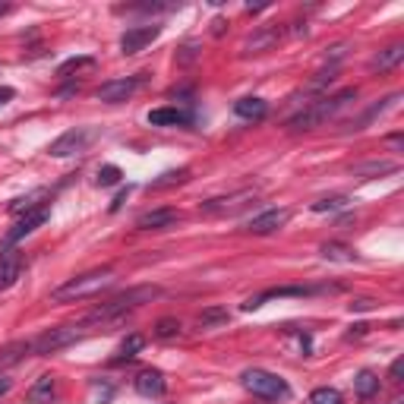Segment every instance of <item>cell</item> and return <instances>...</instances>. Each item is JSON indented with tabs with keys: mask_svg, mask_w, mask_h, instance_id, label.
Here are the masks:
<instances>
[{
	"mask_svg": "<svg viewBox=\"0 0 404 404\" xmlns=\"http://www.w3.org/2000/svg\"><path fill=\"white\" fill-rule=\"evenodd\" d=\"M354 392H357V398H373L379 392V376L373 370H360L354 379Z\"/></svg>",
	"mask_w": 404,
	"mask_h": 404,
	"instance_id": "22",
	"label": "cell"
},
{
	"mask_svg": "<svg viewBox=\"0 0 404 404\" xmlns=\"http://www.w3.org/2000/svg\"><path fill=\"white\" fill-rule=\"evenodd\" d=\"M165 389H168V382L158 370H143V373L136 376V392H139V395L158 398V395H165Z\"/></svg>",
	"mask_w": 404,
	"mask_h": 404,
	"instance_id": "16",
	"label": "cell"
},
{
	"mask_svg": "<svg viewBox=\"0 0 404 404\" xmlns=\"http://www.w3.org/2000/svg\"><path fill=\"white\" fill-rule=\"evenodd\" d=\"M48 221V209L41 205V209H35V212H26L19 221L13 225V231H7V247H13L16 240H23L26 234H32L35 228H41Z\"/></svg>",
	"mask_w": 404,
	"mask_h": 404,
	"instance_id": "14",
	"label": "cell"
},
{
	"mask_svg": "<svg viewBox=\"0 0 404 404\" xmlns=\"http://www.w3.org/2000/svg\"><path fill=\"white\" fill-rule=\"evenodd\" d=\"M54 395H57V382H54V376H38L35 385L29 389L32 404H51Z\"/></svg>",
	"mask_w": 404,
	"mask_h": 404,
	"instance_id": "19",
	"label": "cell"
},
{
	"mask_svg": "<svg viewBox=\"0 0 404 404\" xmlns=\"http://www.w3.org/2000/svg\"><path fill=\"white\" fill-rule=\"evenodd\" d=\"M190 180V168H177V171H165L161 177H155L149 183V193H161L168 187H180V183H187Z\"/></svg>",
	"mask_w": 404,
	"mask_h": 404,
	"instance_id": "20",
	"label": "cell"
},
{
	"mask_svg": "<svg viewBox=\"0 0 404 404\" xmlns=\"http://www.w3.org/2000/svg\"><path fill=\"white\" fill-rule=\"evenodd\" d=\"M322 256L329 262H357V253H354L351 247H345V243H325V247H322Z\"/></svg>",
	"mask_w": 404,
	"mask_h": 404,
	"instance_id": "25",
	"label": "cell"
},
{
	"mask_svg": "<svg viewBox=\"0 0 404 404\" xmlns=\"http://www.w3.org/2000/svg\"><path fill=\"white\" fill-rule=\"evenodd\" d=\"M16 92L13 89H7V85H3V89H0V105H3V101H10V98H13Z\"/></svg>",
	"mask_w": 404,
	"mask_h": 404,
	"instance_id": "39",
	"label": "cell"
},
{
	"mask_svg": "<svg viewBox=\"0 0 404 404\" xmlns=\"http://www.w3.org/2000/svg\"><path fill=\"white\" fill-rule=\"evenodd\" d=\"M143 347H145V338H143V335H130L127 341L120 345V357L114 360V363H123V360H133L136 354L143 351Z\"/></svg>",
	"mask_w": 404,
	"mask_h": 404,
	"instance_id": "27",
	"label": "cell"
},
{
	"mask_svg": "<svg viewBox=\"0 0 404 404\" xmlns=\"http://www.w3.org/2000/svg\"><path fill=\"white\" fill-rule=\"evenodd\" d=\"M158 297H161V287H155V285L130 287V291L111 297L108 303L95 307L89 316H85V322H111V319H117V316L130 313V310H136V307H143V303H152V300H158Z\"/></svg>",
	"mask_w": 404,
	"mask_h": 404,
	"instance_id": "2",
	"label": "cell"
},
{
	"mask_svg": "<svg viewBox=\"0 0 404 404\" xmlns=\"http://www.w3.org/2000/svg\"><path fill=\"white\" fill-rule=\"evenodd\" d=\"M10 389H13V382H10L7 376H0V395H7Z\"/></svg>",
	"mask_w": 404,
	"mask_h": 404,
	"instance_id": "38",
	"label": "cell"
},
{
	"mask_svg": "<svg viewBox=\"0 0 404 404\" xmlns=\"http://www.w3.org/2000/svg\"><path fill=\"white\" fill-rule=\"evenodd\" d=\"M367 329H370V325H363V322H360V325H354V332H351L347 338H360V335H367Z\"/></svg>",
	"mask_w": 404,
	"mask_h": 404,
	"instance_id": "37",
	"label": "cell"
},
{
	"mask_svg": "<svg viewBox=\"0 0 404 404\" xmlns=\"http://www.w3.org/2000/svg\"><path fill=\"white\" fill-rule=\"evenodd\" d=\"M234 114L237 117H243V120H262L265 114H269V105L262 101V98H240L237 105H234Z\"/></svg>",
	"mask_w": 404,
	"mask_h": 404,
	"instance_id": "18",
	"label": "cell"
},
{
	"mask_svg": "<svg viewBox=\"0 0 404 404\" xmlns=\"http://www.w3.org/2000/svg\"><path fill=\"white\" fill-rule=\"evenodd\" d=\"M231 319V313H228L225 307H205L199 316H196V322H199V329H215V325H221V322Z\"/></svg>",
	"mask_w": 404,
	"mask_h": 404,
	"instance_id": "24",
	"label": "cell"
},
{
	"mask_svg": "<svg viewBox=\"0 0 404 404\" xmlns=\"http://www.w3.org/2000/svg\"><path fill=\"white\" fill-rule=\"evenodd\" d=\"M347 205V196H325V199H316L310 209L313 212H335V209H345Z\"/></svg>",
	"mask_w": 404,
	"mask_h": 404,
	"instance_id": "31",
	"label": "cell"
},
{
	"mask_svg": "<svg viewBox=\"0 0 404 404\" xmlns=\"http://www.w3.org/2000/svg\"><path fill=\"white\" fill-rule=\"evenodd\" d=\"M19 269H23V256H19V250L16 247L0 250V291H7V287L16 285Z\"/></svg>",
	"mask_w": 404,
	"mask_h": 404,
	"instance_id": "13",
	"label": "cell"
},
{
	"mask_svg": "<svg viewBox=\"0 0 404 404\" xmlns=\"http://www.w3.org/2000/svg\"><path fill=\"white\" fill-rule=\"evenodd\" d=\"M281 35H285V29L281 26H262L256 35H250L247 41H243V57H250V54H262V51H269V48H275L278 41H281Z\"/></svg>",
	"mask_w": 404,
	"mask_h": 404,
	"instance_id": "11",
	"label": "cell"
},
{
	"mask_svg": "<svg viewBox=\"0 0 404 404\" xmlns=\"http://www.w3.org/2000/svg\"><path fill=\"white\" fill-rule=\"evenodd\" d=\"M127 193H130V190H120V193L114 196V202H111V212H117L120 205H123V202H127Z\"/></svg>",
	"mask_w": 404,
	"mask_h": 404,
	"instance_id": "35",
	"label": "cell"
},
{
	"mask_svg": "<svg viewBox=\"0 0 404 404\" xmlns=\"http://www.w3.org/2000/svg\"><path fill=\"white\" fill-rule=\"evenodd\" d=\"M180 221V212L177 209H152L145 215L136 218V228L139 231H168Z\"/></svg>",
	"mask_w": 404,
	"mask_h": 404,
	"instance_id": "12",
	"label": "cell"
},
{
	"mask_svg": "<svg viewBox=\"0 0 404 404\" xmlns=\"http://www.w3.org/2000/svg\"><path fill=\"white\" fill-rule=\"evenodd\" d=\"M180 335V322L174 319V316H165V319L155 322V338H161V341H171V338Z\"/></svg>",
	"mask_w": 404,
	"mask_h": 404,
	"instance_id": "28",
	"label": "cell"
},
{
	"mask_svg": "<svg viewBox=\"0 0 404 404\" xmlns=\"http://www.w3.org/2000/svg\"><path fill=\"white\" fill-rule=\"evenodd\" d=\"M143 85V76H127V79H111V83H101L95 89V98L98 101H105V105H120V101H127L136 89Z\"/></svg>",
	"mask_w": 404,
	"mask_h": 404,
	"instance_id": "7",
	"label": "cell"
},
{
	"mask_svg": "<svg viewBox=\"0 0 404 404\" xmlns=\"http://www.w3.org/2000/svg\"><path fill=\"white\" fill-rule=\"evenodd\" d=\"M392 404H404V401H392Z\"/></svg>",
	"mask_w": 404,
	"mask_h": 404,
	"instance_id": "41",
	"label": "cell"
},
{
	"mask_svg": "<svg viewBox=\"0 0 404 404\" xmlns=\"http://www.w3.org/2000/svg\"><path fill=\"white\" fill-rule=\"evenodd\" d=\"M149 123L152 127H183L190 123V114L177 111V108H155L149 111Z\"/></svg>",
	"mask_w": 404,
	"mask_h": 404,
	"instance_id": "17",
	"label": "cell"
},
{
	"mask_svg": "<svg viewBox=\"0 0 404 404\" xmlns=\"http://www.w3.org/2000/svg\"><path fill=\"white\" fill-rule=\"evenodd\" d=\"M398 165L395 161H385V158H379V161H363V165H354V177H382V174H395Z\"/></svg>",
	"mask_w": 404,
	"mask_h": 404,
	"instance_id": "21",
	"label": "cell"
},
{
	"mask_svg": "<svg viewBox=\"0 0 404 404\" xmlns=\"http://www.w3.org/2000/svg\"><path fill=\"white\" fill-rule=\"evenodd\" d=\"M345 48L347 45H335V48H332V54H325V60H341V57H345Z\"/></svg>",
	"mask_w": 404,
	"mask_h": 404,
	"instance_id": "36",
	"label": "cell"
},
{
	"mask_svg": "<svg viewBox=\"0 0 404 404\" xmlns=\"http://www.w3.org/2000/svg\"><path fill=\"white\" fill-rule=\"evenodd\" d=\"M111 285H114V269H92V272H85V275L70 278L67 285H60L57 291L51 294V300L54 303H76V300L95 297V294H101Z\"/></svg>",
	"mask_w": 404,
	"mask_h": 404,
	"instance_id": "3",
	"label": "cell"
},
{
	"mask_svg": "<svg viewBox=\"0 0 404 404\" xmlns=\"http://www.w3.org/2000/svg\"><path fill=\"white\" fill-rule=\"evenodd\" d=\"M287 221H291V212H287V209H265L262 215L250 218V221H247V231L256 234V237H265V234L281 231Z\"/></svg>",
	"mask_w": 404,
	"mask_h": 404,
	"instance_id": "9",
	"label": "cell"
},
{
	"mask_svg": "<svg viewBox=\"0 0 404 404\" xmlns=\"http://www.w3.org/2000/svg\"><path fill=\"white\" fill-rule=\"evenodd\" d=\"M92 136L95 130L89 127H76V130H67L63 136H57L51 145H48V155L51 158H67V155H76V152H83L85 145L92 143Z\"/></svg>",
	"mask_w": 404,
	"mask_h": 404,
	"instance_id": "6",
	"label": "cell"
},
{
	"mask_svg": "<svg viewBox=\"0 0 404 404\" xmlns=\"http://www.w3.org/2000/svg\"><path fill=\"white\" fill-rule=\"evenodd\" d=\"M401 376H404V357H398V360H392V367H389V382H401Z\"/></svg>",
	"mask_w": 404,
	"mask_h": 404,
	"instance_id": "33",
	"label": "cell"
},
{
	"mask_svg": "<svg viewBox=\"0 0 404 404\" xmlns=\"http://www.w3.org/2000/svg\"><path fill=\"white\" fill-rule=\"evenodd\" d=\"M250 199H256V190H240V193H231V196H218V199L199 202V212H205V215H225V212H237Z\"/></svg>",
	"mask_w": 404,
	"mask_h": 404,
	"instance_id": "10",
	"label": "cell"
},
{
	"mask_svg": "<svg viewBox=\"0 0 404 404\" xmlns=\"http://www.w3.org/2000/svg\"><path fill=\"white\" fill-rule=\"evenodd\" d=\"M41 199H48V190H35V193H29V196H19V199H13V202H10V212H13V215L35 212V209H41Z\"/></svg>",
	"mask_w": 404,
	"mask_h": 404,
	"instance_id": "23",
	"label": "cell"
},
{
	"mask_svg": "<svg viewBox=\"0 0 404 404\" xmlns=\"http://www.w3.org/2000/svg\"><path fill=\"white\" fill-rule=\"evenodd\" d=\"M120 168L117 165H105V168H98V183L101 187H114V183H120Z\"/></svg>",
	"mask_w": 404,
	"mask_h": 404,
	"instance_id": "32",
	"label": "cell"
},
{
	"mask_svg": "<svg viewBox=\"0 0 404 404\" xmlns=\"http://www.w3.org/2000/svg\"><path fill=\"white\" fill-rule=\"evenodd\" d=\"M85 67H95V57H70V60H63V63L57 67V76H70V73L85 70Z\"/></svg>",
	"mask_w": 404,
	"mask_h": 404,
	"instance_id": "29",
	"label": "cell"
},
{
	"mask_svg": "<svg viewBox=\"0 0 404 404\" xmlns=\"http://www.w3.org/2000/svg\"><path fill=\"white\" fill-rule=\"evenodd\" d=\"M401 60H404V45L401 41H395V45L382 48V51L370 60V70H373V73H389V70H395Z\"/></svg>",
	"mask_w": 404,
	"mask_h": 404,
	"instance_id": "15",
	"label": "cell"
},
{
	"mask_svg": "<svg viewBox=\"0 0 404 404\" xmlns=\"http://www.w3.org/2000/svg\"><path fill=\"white\" fill-rule=\"evenodd\" d=\"M310 404H341V392L322 385V389H316L313 395H310Z\"/></svg>",
	"mask_w": 404,
	"mask_h": 404,
	"instance_id": "30",
	"label": "cell"
},
{
	"mask_svg": "<svg viewBox=\"0 0 404 404\" xmlns=\"http://www.w3.org/2000/svg\"><path fill=\"white\" fill-rule=\"evenodd\" d=\"M158 35H161V26H133L120 35V54L133 57V54L145 51V45H152Z\"/></svg>",
	"mask_w": 404,
	"mask_h": 404,
	"instance_id": "8",
	"label": "cell"
},
{
	"mask_svg": "<svg viewBox=\"0 0 404 404\" xmlns=\"http://www.w3.org/2000/svg\"><path fill=\"white\" fill-rule=\"evenodd\" d=\"M10 10H13V7H10V3H0V16H7Z\"/></svg>",
	"mask_w": 404,
	"mask_h": 404,
	"instance_id": "40",
	"label": "cell"
},
{
	"mask_svg": "<svg viewBox=\"0 0 404 404\" xmlns=\"http://www.w3.org/2000/svg\"><path fill=\"white\" fill-rule=\"evenodd\" d=\"M240 382H243V389H247L250 395L262 398V401H278V398L291 395L287 382L281 379V376L269 373V370H247V373L240 376Z\"/></svg>",
	"mask_w": 404,
	"mask_h": 404,
	"instance_id": "4",
	"label": "cell"
},
{
	"mask_svg": "<svg viewBox=\"0 0 404 404\" xmlns=\"http://www.w3.org/2000/svg\"><path fill=\"white\" fill-rule=\"evenodd\" d=\"M335 76H338V67H329V70H322V73H316L313 79L307 83V95H316V92H322V89H329L332 83H335Z\"/></svg>",
	"mask_w": 404,
	"mask_h": 404,
	"instance_id": "26",
	"label": "cell"
},
{
	"mask_svg": "<svg viewBox=\"0 0 404 404\" xmlns=\"http://www.w3.org/2000/svg\"><path fill=\"white\" fill-rule=\"evenodd\" d=\"M351 101H357V89H345V92H338V95H332V98L310 101V108H303L300 114H294V117L287 120V130L300 133V130L319 127V123H325L329 117H335V114L341 111V108H347Z\"/></svg>",
	"mask_w": 404,
	"mask_h": 404,
	"instance_id": "1",
	"label": "cell"
},
{
	"mask_svg": "<svg viewBox=\"0 0 404 404\" xmlns=\"http://www.w3.org/2000/svg\"><path fill=\"white\" fill-rule=\"evenodd\" d=\"M73 341H79V329H76V325H57V329H48L45 335H38L35 341H32V351L48 357V354H57V351H63V347H70Z\"/></svg>",
	"mask_w": 404,
	"mask_h": 404,
	"instance_id": "5",
	"label": "cell"
},
{
	"mask_svg": "<svg viewBox=\"0 0 404 404\" xmlns=\"http://www.w3.org/2000/svg\"><path fill=\"white\" fill-rule=\"evenodd\" d=\"M373 307H376L373 300H354V303H351V313H363V310H373Z\"/></svg>",
	"mask_w": 404,
	"mask_h": 404,
	"instance_id": "34",
	"label": "cell"
}]
</instances>
